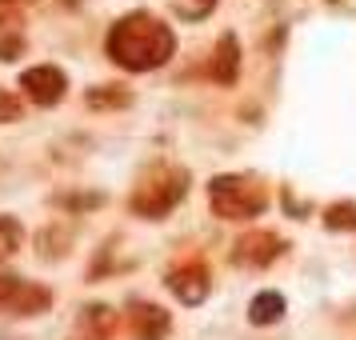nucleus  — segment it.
Listing matches in <instances>:
<instances>
[{"mask_svg":"<svg viewBox=\"0 0 356 340\" xmlns=\"http://www.w3.org/2000/svg\"><path fill=\"white\" fill-rule=\"evenodd\" d=\"M104 49H108V56L120 68L148 72V68L168 65V56L177 52V36H172L168 24H161L156 17H148V13H129V17H120L108 29Z\"/></svg>","mask_w":356,"mask_h":340,"instance_id":"obj_1","label":"nucleus"},{"mask_svg":"<svg viewBox=\"0 0 356 340\" xmlns=\"http://www.w3.org/2000/svg\"><path fill=\"white\" fill-rule=\"evenodd\" d=\"M236 72H241V44H236V36L225 33L220 36V44L212 52V65H209V76L220 84H236Z\"/></svg>","mask_w":356,"mask_h":340,"instance_id":"obj_8","label":"nucleus"},{"mask_svg":"<svg viewBox=\"0 0 356 340\" xmlns=\"http://www.w3.org/2000/svg\"><path fill=\"white\" fill-rule=\"evenodd\" d=\"M284 316V296L280 292H260L252 296V305H248V321L252 324H276Z\"/></svg>","mask_w":356,"mask_h":340,"instance_id":"obj_10","label":"nucleus"},{"mask_svg":"<svg viewBox=\"0 0 356 340\" xmlns=\"http://www.w3.org/2000/svg\"><path fill=\"white\" fill-rule=\"evenodd\" d=\"M20 284H24L20 276H13L8 268H0V308H8V305H13V296L20 292Z\"/></svg>","mask_w":356,"mask_h":340,"instance_id":"obj_16","label":"nucleus"},{"mask_svg":"<svg viewBox=\"0 0 356 340\" xmlns=\"http://www.w3.org/2000/svg\"><path fill=\"white\" fill-rule=\"evenodd\" d=\"M172 8H177L180 17L200 20V17H209L212 8H216V0H172Z\"/></svg>","mask_w":356,"mask_h":340,"instance_id":"obj_15","label":"nucleus"},{"mask_svg":"<svg viewBox=\"0 0 356 340\" xmlns=\"http://www.w3.org/2000/svg\"><path fill=\"white\" fill-rule=\"evenodd\" d=\"M328 4H337V0H328Z\"/></svg>","mask_w":356,"mask_h":340,"instance_id":"obj_19","label":"nucleus"},{"mask_svg":"<svg viewBox=\"0 0 356 340\" xmlns=\"http://www.w3.org/2000/svg\"><path fill=\"white\" fill-rule=\"evenodd\" d=\"M20 113H24V108H20V100L13 97V92H4V88H0V124L20 120Z\"/></svg>","mask_w":356,"mask_h":340,"instance_id":"obj_17","label":"nucleus"},{"mask_svg":"<svg viewBox=\"0 0 356 340\" xmlns=\"http://www.w3.org/2000/svg\"><path fill=\"white\" fill-rule=\"evenodd\" d=\"M184 193H188V172L161 164L148 177H140V184L132 188V212L148 216V220H161L164 212H172L184 200Z\"/></svg>","mask_w":356,"mask_h":340,"instance_id":"obj_2","label":"nucleus"},{"mask_svg":"<svg viewBox=\"0 0 356 340\" xmlns=\"http://www.w3.org/2000/svg\"><path fill=\"white\" fill-rule=\"evenodd\" d=\"M20 244H24V228L17 216H0V257H13Z\"/></svg>","mask_w":356,"mask_h":340,"instance_id":"obj_14","label":"nucleus"},{"mask_svg":"<svg viewBox=\"0 0 356 340\" xmlns=\"http://www.w3.org/2000/svg\"><path fill=\"white\" fill-rule=\"evenodd\" d=\"M284 252V241L268 232V228H252V232H244L236 248H232V260L244 264V268H264V264H273L276 257Z\"/></svg>","mask_w":356,"mask_h":340,"instance_id":"obj_5","label":"nucleus"},{"mask_svg":"<svg viewBox=\"0 0 356 340\" xmlns=\"http://www.w3.org/2000/svg\"><path fill=\"white\" fill-rule=\"evenodd\" d=\"M124 324H129V332L136 340H164L168 328H172L168 312L161 305H148V300H132L129 312H124Z\"/></svg>","mask_w":356,"mask_h":340,"instance_id":"obj_7","label":"nucleus"},{"mask_svg":"<svg viewBox=\"0 0 356 340\" xmlns=\"http://www.w3.org/2000/svg\"><path fill=\"white\" fill-rule=\"evenodd\" d=\"M24 52V33L17 20H0V60H17Z\"/></svg>","mask_w":356,"mask_h":340,"instance_id":"obj_12","label":"nucleus"},{"mask_svg":"<svg viewBox=\"0 0 356 340\" xmlns=\"http://www.w3.org/2000/svg\"><path fill=\"white\" fill-rule=\"evenodd\" d=\"M84 100H88V108H124L132 97L120 88V84H100V88H92Z\"/></svg>","mask_w":356,"mask_h":340,"instance_id":"obj_11","label":"nucleus"},{"mask_svg":"<svg viewBox=\"0 0 356 340\" xmlns=\"http://www.w3.org/2000/svg\"><path fill=\"white\" fill-rule=\"evenodd\" d=\"M116 324H120V316H116L108 305H92L81 312V324H76V340H108L116 332Z\"/></svg>","mask_w":356,"mask_h":340,"instance_id":"obj_9","label":"nucleus"},{"mask_svg":"<svg viewBox=\"0 0 356 340\" xmlns=\"http://www.w3.org/2000/svg\"><path fill=\"white\" fill-rule=\"evenodd\" d=\"M209 200H212V212L225 216V220H252V216L264 212L268 193L252 177H216L209 184Z\"/></svg>","mask_w":356,"mask_h":340,"instance_id":"obj_3","label":"nucleus"},{"mask_svg":"<svg viewBox=\"0 0 356 340\" xmlns=\"http://www.w3.org/2000/svg\"><path fill=\"white\" fill-rule=\"evenodd\" d=\"M20 88L29 92L33 104L52 108V104H60V97H65L68 76L56 65H36V68H24V72H20Z\"/></svg>","mask_w":356,"mask_h":340,"instance_id":"obj_4","label":"nucleus"},{"mask_svg":"<svg viewBox=\"0 0 356 340\" xmlns=\"http://www.w3.org/2000/svg\"><path fill=\"white\" fill-rule=\"evenodd\" d=\"M20 4H33V0H0V13L4 8H20Z\"/></svg>","mask_w":356,"mask_h":340,"instance_id":"obj_18","label":"nucleus"},{"mask_svg":"<svg viewBox=\"0 0 356 340\" xmlns=\"http://www.w3.org/2000/svg\"><path fill=\"white\" fill-rule=\"evenodd\" d=\"M168 289L177 292V300H184V305H204V296L212 289L209 268L200 260H184V264H177L168 273Z\"/></svg>","mask_w":356,"mask_h":340,"instance_id":"obj_6","label":"nucleus"},{"mask_svg":"<svg viewBox=\"0 0 356 340\" xmlns=\"http://www.w3.org/2000/svg\"><path fill=\"white\" fill-rule=\"evenodd\" d=\"M324 225L332 228V232H344V228L353 232V228H356V204H353V200L328 204V209H324Z\"/></svg>","mask_w":356,"mask_h":340,"instance_id":"obj_13","label":"nucleus"}]
</instances>
